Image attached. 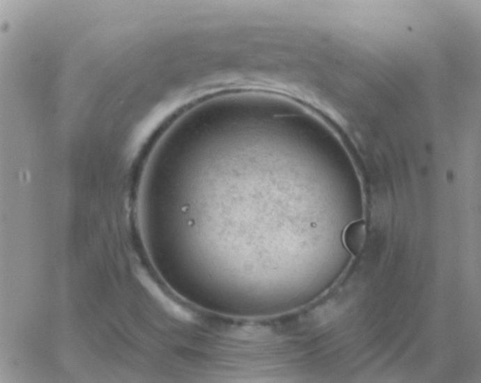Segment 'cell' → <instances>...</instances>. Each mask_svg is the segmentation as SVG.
I'll use <instances>...</instances> for the list:
<instances>
[{"mask_svg": "<svg viewBox=\"0 0 481 383\" xmlns=\"http://www.w3.org/2000/svg\"><path fill=\"white\" fill-rule=\"evenodd\" d=\"M366 237V224L362 221H355L349 224L345 229L344 243L348 251L356 256L362 251Z\"/></svg>", "mask_w": 481, "mask_h": 383, "instance_id": "6da1fadb", "label": "cell"}]
</instances>
